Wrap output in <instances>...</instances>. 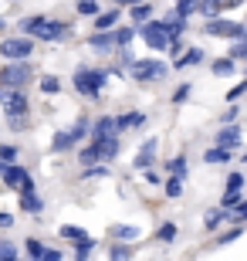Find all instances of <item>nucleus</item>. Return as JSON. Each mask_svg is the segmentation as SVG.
Masks as SVG:
<instances>
[{
	"label": "nucleus",
	"instance_id": "f257e3e1",
	"mask_svg": "<svg viewBox=\"0 0 247 261\" xmlns=\"http://www.w3.org/2000/svg\"><path fill=\"white\" fill-rule=\"evenodd\" d=\"M108 78H112V68H95V65H78L75 75H71V85L81 98H102V88L108 85Z\"/></svg>",
	"mask_w": 247,
	"mask_h": 261
},
{
	"label": "nucleus",
	"instance_id": "f03ea898",
	"mask_svg": "<svg viewBox=\"0 0 247 261\" xmlns=\"http://www.w3.org/2000/svg\"><path fill=\"white\" fill-rule=\"evenodd\" d=\"M135 38L146 41V48H152V51H166L170 41H176V34L170 31V24L162 17H152V20H146V24L135 28Z\"/></svg>",
	"mask_w": 247,
	"mask_h": 261
},
{
	"label": "nucleus",
	"instance_id": "7ed1b4c3",
	"mask_svg": "<svg viewBox=\"0 0 247 261\" xmlns=\"http://www.w3.org/2000/svg\"><path fill=\"white\" fill-rule=\"evenodd\" d=\"M129 71V78L132 82H139V85H149V82H162V78L170 75V65L159 58H135L132 65L125 68Z\"/></svg>",
	"mask_w": 247,
	"mask_h": 261
},
{
	"label": "nucleus",
	"instance_id": "20e7f679",
	"mask_svg": "<svg viewBox=\"0 0 247 261\" xmlns=\"http://www.w3.org/2000/svg\"><path fill=\"white\" fill-rule=\"evenodd\" d=\"M34 82V65L31 61H7L0 68V88H24Z\"/></svg>",
	"mask_w": 247,
	"mask_h": 261
},
{
	"label": "nucleus",
	"instance_id": "39448f33",
	"mask_svg": "<svg viewBox=\"0 0 247 261\" xmlns=\"http://www.w3.org/2000/svg\"><path fill=\"white\" fill-rule=\"evenodd\" d=\"M31 55H34V38L10 34V38L0 41V58H4V61H28Z\"/></svg>",
	"mask_w": 247,
	"mask_h": 261
},
{
	"label": "nucleus",
	"instance_id": "423d86ee",
	"mask_svg": "<svg viewBox=\"0 0 247 261\" xmlns=\"http://www.w3.org/2000/svg\"><path fill=\"white\" fill-rule=\"evenodd\" d=\"M203 34H210V38L240 41L247 34V24H240V20H227V17H213V20H203Z\"/></svg>",
	"mask_w": 247,
	"mask_h": 261
},
{
	"label": "nucleus",
	"instance_id": "0eeeda50",
	"mask_svg": "<svg viewBox=\"0 0 247 261\" xmlns=\"http://www.w3.org/2000/svg\"><path fill=\"white\" fill-rule=\"evenodd\" d=\"M92 153H95L98 163H112L115 156L122 153V136H102V139H88Z\"/></svg>",
	"mask_w": 247,
	"mask_h": 261
},
{
	"label": "nucleus",
	"instance_id": "6e6552de",
	"mask_svg": "<svg viewBox=\"0 0 247 261\" xmlns=\"http://www.w3.org/2000/svg\"><path fill=\"white\" fill-rule=\"evenodd\" d=\"M71 20H58V17H51L48 14V20H44V28H41V34H38V41H48V44H61V41H68L71 38Z\"/></svg>",
	"mask_w": 247,
	"mask_h": 261
},
{
	"label": "nucleus",
	"instance_id": "1a4fd4ad",
	"mask_svg": "<svg viewBox=\"0 0 247 261\" xmlns=\"http://www.w3.org/2000/svg\"><path fill=\"white\" fill-rule=\"evenodd\" d=\"M0 180H4L10 190H17V194H24V190H34V180H31V173H28L20 163H7V170H4V176H0Z\"/></svg>",
	"mask_w": 247,
	"mask_h": 261
},
{
	"label": "nucleus",
	"instance_id": "9d476101",
	"mask_svg": "<svg viewBox=\"0 0 247 261\" xmlns=\"http://www.w3.org/2000/svg\"><path fill=\"white\" fill-rule=\"evenodd\" d=\"M156 153H159V139H146V143L139 146V153H135L132 166L135 170H152V166H156Z\"/></svg>",
	"mask_w": 247,
	"mask_h": 261
},
{
	"label": "nucleus",
	"instance_id": "9b49d317",
	"mask_svg": "<svg viewBox=\"0 0 247 261\" xmlns=\"http://www.w3.org/2000/svg\"><path fill=\"white\" fill-rule=\"evenodd\" d=\"M240 139H244V129H240L237 122H230V126H220V133H217L213 143H217L220 149H230V153H234V149L240 146Z\"/></svg>",
	"mask_w": 247,
	"mask_h": 261
},
{
	"label": "nucleus",
	"instance_id": "f8f14e48",
	"mask_svg": "<svg viewBox=\"0 0 247 261\" xmlns=\"http://www.w3.org/2000/svg\"><path fill=\"white\" fill-rule=\"evenodd\" d=\"M122 10L125 7H108V10H98L95 17H92V28L95 31H112V28H119V20H122Z\"/></svg>",
	"mask_w": 247,
	"mask_h": 261
},
{
	"label": "nucleus",
	"instance_id": "ddd939ff",
	"mask_svg": "<svg viewBox=\"0 0 247 261\" xmlns=\"http://www.w3.org/2000/svg\"><path fill=\"white\" fill-rule=\"evenodd\" d=\"M44 20H48V14H28V17L17 20V31L24 34V38H38L41 28H44Z\"/></svg>",
	"mask_w": 247,
	"mask_h": 261
},
{
	"label": "nucleus",
	"instance_id": "4468645a",
	"mask_svg": "<svg viewBox=\"0 0 247 261\" xmlns=\"http://www.w3.org/2000/svg\"><path fill=\"white\" fill-rule=\"evenodd\" d=\"M88 48H92V51H102V55H115L112 31H95V34H88Z\"/></svg>",
	"mask_w": 247,
	"mask_h": 261
},
{
	"label": "nucleus",
	"instance_id": "2eb2a0df",
	"mask_svg": "<svg viewBox=\"0 0 247 261\" xmlns=\"http://www.w3.org/2000/svg\"><path fill=\"white\" fill-rule=\"evenodd\" d=\"M125 10H129V20H132L135 28L156 17V4H149V0H139V4H132V7H125Z\"/></svg>",
	"mask_w": 247,
	"mask_h": 261
},
{
	"label": "nucleus",
	"instance_id": "dca6fc26",
	"mask_svg": "<svg viewBox=\"0 0 247 261\" xmlns=\"http://www.w3.org/2000/svg\"><path fill=\"white\" fill-rule=\"evenodd\" d=\"M207 61V55H203V48H186L180 55V58L173 61V71H183V68H193V65H203Z\"/></svg>",
	"mask_w": 247,
	"mask_h": 261
},
{
	"label": "nucleus",
	"instance_id": "f3484780",
	"mask_svg": "<svg viewBox=\"0 0 247 261\" xmlns=\"http://www.w3.org/2000/svg\"><path fill=\"white\" fill-rule=\"evenodd\" d=\"M75 146H78V139H75L71 129H58V133L51 136V149H54V153H68V149H75Z\"/></svg>",
	"mask_w": 247,
	"mask_h": 261
},
{
	"label": "nucleus",
	"instance_id": "a211bd4d",
	"mask_svg": "<svg viewBox=\"0 0 247 261\" xmlns=\"http://www.w3.org/2000/svg\"><path fill=\"white\" fill-rule=\"evenodd\" d=\"M17 203H20V211H24V214H41V211H44V200H41L38 190H24V194L17 197Z\"/></svg>",
	"mask_w": 247,
	"mask_h": 261
},
{
	"label": "nucleus",
	"instance_id": "6ab92c4d",
	"mask_svg": "<svg viewBox=\"0 0 247 261\" xmlns=\"http://www.w3.org/2000/svg\"><path fill=\"white\" fill-rule=\"evenodd\" d=\"M220 224H234V221H230V211H224V207H213V211L203 214V227H207V231H217Z\"/></svg>",
	"mask_w": 247,
	"mask_h": 261
},
{
	"label": "nucleus",
	"instance_id": "aec40b11",
	"mask_svg": "<svg viewBox=\"0 0 247 261\" xmlns=\"http://www.w3.org/2000/svg\"><path fill=\"white\" fill-rule=\"evenodd\" d=\"M146 122L143 112H125V116H115V129H119V136L129 133V129H139Z\"/></svg>",
	"mask_w": 247,
	"mask_h": 261
},
{
	"label": "nucleus",
	"instance_id": "412c9836",
	"mask_svg": "<svg viewBox=\"0 0 247 261\" xmlns=\"http://www.w3.org/2000/svg\"><path fill=\"white\" fill-rule=\"evenodd\" d=\"M162 170H166V176H180V180H186V153H176L173 160H166Z\"/></svg>",
	"mask_w": 247,
	"mask_h": 261
},
{
	"label": "nucleus",
	"instance_id": "4be33fe9",
	"mask_svg": "<svg viewBox=\"0 0 247 261\" xmlns=\"http://www.w3.org/2000/svg\"><path fill=\"white\" fill-rule=\"evenodd\" d=\"M112 38H115V48L132 44L135 41V24H119V28H112Z\"/></svg>",
	"mask_w": 247,
	"mask_h": 261
},
{
	"label": "nucleus",
	"instance_id": "5701e85b",
	"mask_svg": "<svg viewBox=\"0 0 247 261\" xmlns=\"http://www.w3.org/2000/svg\"><path fill=\"white\" fill-rule=\"evenodd\" d=\"M210 71H213L217 78H224V75H234V71H237V65H234V58H230V55H224V58H217L213 65H210Z\"/></svg>",
	"mask_w": 247,
	"mask_h": 261
},
{
	"label": "nucleus",
	"instance_id": "b1692460",
	"mask_svg": "<svg viewBox=\"0 0 247 261\" xmlns=\"http://www.w3.org/2000/svg\"><path fill=\"white\" fill-rule=\"evenodd\" d=\"M234 153L230 149H220V146H210L207 153H203V163H230Z\"/></svg>",
	"mask_w": 247,
	"mask_h": 261
},
{
	"label": "nucleus",
	"instance_id": "393cba45",
	"mask_svg": "<svg viewBox=\"0 0 247 261\" xmlns=\"http://www.w3.org/2000/svg\"><path fill=\"white\" fill-rule=\"evenodd\" d=\"M38 88L44 92V95H58V92H61V78H58V75H41Z\"/></svg>",
	"mask_w": 247,
	"mask_h": 261
},
{
	"label": "nucleus",
	"instance_id": "a878e982",
	"mask_svg": "<svg viewBox=\"0 0 247 261\" xmlns=\"http://www.w3.org/2000/svg\"><path fill=\"white\" fill-rule=\"evenodd\" d=\"M108 258L112 261H132V248H129L125 241H115L112 248H108Z\"/></svg>",
	"mask_w": 247,
	"mask_h": 261
},
{
	"label": "nucleus",
	"instance_id": "bb28decb",
	"mask_svg": "<svg viewBox=\"0 0 247 261\" xmlns=\"http://www.w3.org/2000/svg\"><path fill=\"white\" fill-rule=\"evenodd\" d=\"M112 238H115V241H135V238H139V227H129V224H115V227H112Z\"/></svg>",
	"mask_w": 247,
	"mask_h": 261
},
{
	"label": "nucleus",
	"instance_id": "cd10ccee",
	"mask_svg": "<svg viewBox=\"0 0 247 261\" xmlns=\"http://www.w3.org/2000/svg\"><path fill=\"white\" fill-rule=\"evenodd\" d=\"M75 10H78V17H95L102 10V4L98 0H75Z\"/></svg>",
	"mask_w": 247,
	"mask_h": 261
},
{
	"label": "nucleus",
	"instance_id": "c85d7f7f",
	"mask_svg": "<svg viewBox=\"0 0 247 261\" xmlns=\"http://www.w3.org/2000/svg\"><path fill=\"white\" fill-rule=\"evenodd\" d=\"M61 238H68V241H75V244H81V241H88V234L81 231V227H75V224H65V227H61Z\"/></svg>",
	"mask_w": 247,
	"mask_h": 261
},
{
	"label": "nucleus",
	"instance_id": "c756f323",
	"mask_svg": "<svg viewBox=\"0 0 247 261\" xmlns=\"http://www.w3.org/2000/svg\"><path fill=\"white\" fill-rule=\"evenodd\" d=\"M162 190H166V197H170V200H176V197H183V180H180V176H166Z\"/></svg>",
	"mask_w": 247,
	"mask_h": 261
},
{
	"label": "nucleus",
	"instance_id": "7c9ffc66",
	"mask_svg": "<svg viewBox=\"0 0 247 261\" xmlns=\"http://www.w3.org/2000/svg\"><path fill=\"white\" fill-rule=\"evenodd\" d=\"M24 254H28L31 261H41V254H44V244H41L38 238H28V241H24Z\"/></svg>",
	"mask_w": 247,
	"mask_h": 261
},
{
	"label": "nucleus",
	"instance_id": "2f4dec72",
	"mask_svg": "<svg viewBox=\"0 0 247 261\" xmlns=\"http://www.w3.org/2000/svg\"><path fill=\"white\" fill-rule=\"evenodd\" d=\"M197 7H200V0H176V7H173V10H176L180 17H186V20H190L193 14H197Z\"/></svg>",
	"mask_w": 247,
	"mask_h": 261
},
{
	"label": "nucleus",
	"instance_id": "473e14b6",
	"mask_svg": "<svg viewBox=\"0 0 247 261\" xmlns=\"http://www.w3.org/2000/svg\"><path fill=\"white\" fill-rule=\"evenodd\" d=\"M240 200H244V194H240V190H224V197H220V207H224V211H234Z\"/></svg>",
	"mask_w": 247,
	"mask_h": 261
},
{
	"label": "nucleus",
	"instance_id": "72a5a7b5",
	"mask_svg": "<svg viewBox=\"0 0 247 261\" xmlns=\"http://www.w3.org/2000/svg\"><path fill=\"white\" fill-rule=\"evenodd\" d=\"M92 251H95V238L75 244V261H88V258H92Z\"/></svg>",
	"mask_w": 247,
	"mask_h": 261
},
{
	"label": "nucleus",
	"instance_id": "f704fd0d",
	"mask_svg": "<svg viewBox=\"0 0 247 261\" xmlns=\"http://www.w3.org/2000/svg\"><path fill=\"white\" fill-rule=\"evenodd\" d=\"M17 156H20V149L14 143H0V160L4 163H17Z\"/></svg>",
	"mask_w": 247,
	"mask_h": 261
},
{
	"label": "nucleus",
	"instance_id": "c9c22d12",
	"mask_svg": "<svg viewBox=\"0 0 247 261\" xmlns=\"http://www.w3.org/2000/svg\"><path fill=\"white\" fill-rule=\"evenodd\" d=\"M0 261H17V244L14 241H0Z\"/></svg>",
	"mask_w": 247,
	"mask_h": 261
},
{
	"label": "nucleus",
	"instance_id": "e433bc0d",
	"mask_svg": "<svg viewBox=\"0 0 247 261\" xmlns=\"http://www.w3.org/2000/svg\"><path fill=\"white\" fill-rule=\"evenodd\" d=\"M240 187H244V173H240V170H230V173H227V187H224V190H240Z\"/></svg>",
	"mask_w": 247,
	"mask_h": 261
},
{
	"label": "nucleus",
	"instance_id": "4c0bfd02",
	"mask_svg": "<svg viewBox=\"0 0 247 261\" xmlns=\"http://www.w3.org/2000/svg\"><path fill=\"white\" fill-rule=\"evenodd\" d=\"M190 92H193V85H190V82L176 85V92H173V102H176V106H180V102H186V98H190Z\"/></svg>",
	"mask_w": 247,
	"mask_h": 261
},
{
	"label": "nucleus",
	"instance_id": "58836bf2",
	"mask_svg": "<svg viewBox=\"0 0 247 261\" xmlns=\"http://www.w3.org/2000/svg\"><path fill=\"white\" fill-rule=\"evenodd\" d=\"M176 234H180V231H176V224H162L159 231H156V238H159V241H173Z\"/></svg>",
	"mask_w": 247,
	"mask_h": 261
},
{
	"label": "nucleus",
	"instance_id": "ea45409f",
	"mask_svg": "<svg viewBox=\"0 0 247 261\" xmlns=\"http://www.w3.org/2000/svg\"><path fill=\"white\" fill-rule=\"evenodd\" d=\"M240 95H247V78H244V82H240L237 88H230V92H227V102H237Z\"/></svg>",
	"mask_w": 247,
	"mask_h": 261
},
{
	"label": "nucleus",
	"instance_id": "a19ab883",
	"mask_svg": "<svg viewBox=\"0 0 247 261\" xmlns=\"http://www.w3.org/2000/svg\"><path fill=\"white\" fill-rule=\"evenodd\" d=\"M65 258V254L58 251V248H48V244H44V254H41V261H61Z\"/></svg>",
	"mask_w": 247,
	"mask_h": 261
},
{
	"label": "nucleus",
	"instance_id": "79ce46f5",
	"mask_svg": "<svg viewBox=\"0 0 247 261\" xmlns=\"http://www.w3.org/2000/svg\"><path fill=\"white\" fill-rule=\"evenodd\" d=\"M237 116H240V109H237V106H230V109H227V116L220 119V122H224V126H230V122H237Z\"/></svg>",
	"mask_w": 247,
	"mask_h": 261
},
{
	"label": "nucleus",
	"instance_id": "37998d69",
	"mask_svg": "<svg viewBox=\"0 0 247 261\" xmlns=\"http://www.w3.org/2000/svg\"><path fill=\"white\" fill-rule=\"evenodd\" d=\"M10 224H14V217L7 211H0V227H10Z\"/></svg>",
	"mask_w": 247,
	"mask_h": 261
},
{
	"label": "nucleus",
	"instance_id": "c03bdc74",
	"mask_svg": "<svg viewBox=\"0 0 247 261\" xmlns=\"http://www.w3.org/2000/svg\"><path fill=\"white\" fill-rule=\"evenodd\" d=\"M132 4H139V0H115V7H132Z\"/></svg>",
	"mask_w": 247,
	"mask_h": 261
},
{
	"label": "nucleus",
	"instance_id": "a18cd8bd",
	"mask_svg": "<svg viewBox=\"0 0 247 261\" xmlns=\"http://www.w3.org/2000/svg\"><path fill=\"white\" fill-rule=\"evenodd\" d=\"M0 34H7V17L0 14Z\"/></svg>",
	"mask_w": 247,
	"mask_h": 261
},
{
	"label": "nucleus",
	"instance_id": "49530a36",
	"mask_svg": "<svg viewBox=\"0 0 247 261\" xmlns=\"http://www.w3.org/2000/svg\"><path fill=\"white\" fill-rule=\"evenodd\" d=\"M4 170H7V163H4V160H0V176H4Z\"/></svg>",
	"mask_w": 247,
	"mask_h": 261
},
{
	"label": "nucleus",
	"instance_id": "de8ad7c7",
	"mask_svg": "<svg viewBox=\"0 0 247 261\" xmlns=\"http://www.w3.org/2000/svg\"><path fill=\"white\" fill-rule=\"evenodd\" d=\"M240 160H244V163H247V149H244V153H240Z\"/></svg>",
	"mask_w": 247,
	"mask_h": 261
},
{
	"label": "nucleus",
	"instance_id": "09e8293b",
	"mask_svg": "<svg viewBox=\"0 0 247 261\" xmlns=\"http://www.w3.org/2000/svg\"><path fill=\"white\" fill-rule=\"evenodd\" d=\"M7 4H17V0H7Z\"/></svg>",
	"mask_w": 247,
	"mask_h": 261
},
{
	"label": "nucleus",
	"instance_id": "8fccbe9b",
	"mask_svg": "<svg viewBox=\"0 0 247 261\" xmlns=\"http://www.w3.org/2000/svg\"><path fill=\"white\" fill-rule=\"evenodd\" d=\"M112 4H115V0H112Z\"/></svg>",
	"mask_w": 247,
	"mask_h": 261
},
{
	"label": "nucleus",
	"instance_id": "3c124183",
	"mask_svg": "<svg viewBox=\"0 0 247 261\" xmlns=\"http://www.w3.org/2000/svg\"><path fill=\"white\" fill-rule=\"evenodd\" d=\"M17 261H20V258H17Z\"/></svg>",
	"mask_w": 247,
	"mask_h": 261
}]
</instances>
